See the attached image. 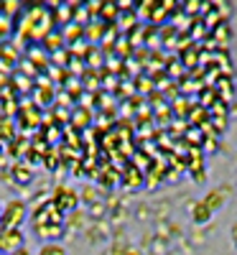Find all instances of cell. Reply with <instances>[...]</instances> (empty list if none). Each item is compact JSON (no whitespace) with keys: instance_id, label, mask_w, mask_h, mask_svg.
Segmentation results:
<instances>
[{"instance_id":"cell-1","label":"cell","mask_w":237,"mask_h":255,"mask_svg":"<svg viewBox=\"0 0 237 255\" xmlns=\"http://www.w3.org/2000/svg\"><path fill=\"white\" fill-rule=\"evenodd\" d=\"M26 222H28V204L23 199H8L3 204V217H0V225L20 230Z\"/></svg>"},{"instance_id":"cell-2","label":"cell","mask_w":237,"mask_h":255,"mask_svg":"<svg viewBox=\"0 0 237 255\" xmlns=\"http://www.w3.org/2000/svg\"><path fill=\"white\" fill-rule=\"evenodd\" d=\"M26 245V235L18 227H3L0 225V255H13Z\"/></svg>"},{"instance_id":"cell-3","label":"cell","mask_w":237,"mask_h":255,"mask_svg":"<svg viewBox=\"0 0 237 255\" xmlns=\"http://www.w3.org/2000/svg\"><path fill=\"white\" fill-rule=\"evenodd\" d=\"M51 202H54V207L64 215V212H72V209L77 207V194H74L72 189L61 186V189H56V191H54V199H51Z\"/></svg>"},{"instance_id":"cell-4","label":"cell","mask_w":237,"mask_h":255,"mask_svg":"<svg viewBox=\"0 0 237 255\" xmlns=\"http://www.w3.org/2000/svg\"><path fill=\"white\" fill-rule=\"evenodd\" d=\"M61 227H64V222H44V225H33V232H36L38 240L54 243L61 235Z\"/></svg>"},{"instance_id":"cell-5","label":"cell","mask_w":237,"mask_h":255,"mask_svg":"<svg viewBox=\"0 0 237 255\" xmlns=\"http://www.w3.org/2000/svg\"><path fill=\"white\" fill-rule=\"evenodd\" d=\"M36 255H67V248L59 245V243H44Z\"/></svg>"},{"instance_id":"cell-6","label":"cell","mask_w":237,"mask_h":255,"mask_svg":"<svg viewBox=\"0 0 237 255\" xmlns=\"http://www.w3.org/2000/svg\"><path fill=\"white\" fill-rule=\"evenodd\" d=\"M13 255H33V253H31V250H28V248H26V245H23V248H20V250H15V253H13Z\"/></svg>"},{"instance_id":"cell-7","label":"cell","mask_w":237,"mask_h":255,"mask_svg":"<svg viewBox=\"0 0 237 255\" xmlns=\"http://www.w3.org/2000/svg\"><path fill=\"white\" fill-rule=\"evenodd\" d=\"M0 217H3V202H0Z\"/></svg>"}]
</instances>
